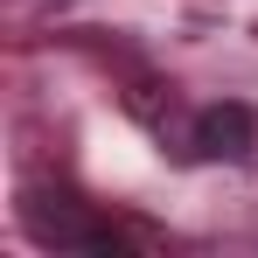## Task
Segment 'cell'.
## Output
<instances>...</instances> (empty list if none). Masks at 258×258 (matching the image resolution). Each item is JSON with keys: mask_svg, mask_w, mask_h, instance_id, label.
<instances>
[{"mask_svg": "<svg viewBox=\"0 0 258 258\" xmlns=\"http://www.w3.org/2000/svg\"><path fill=\"white\" fill-rule=\"evenodd\" d=\"M251 147H258L251 105L223 98V105H203V112H196V154H203V161H244Z\"/></svg>", "mask_w": 258, "mask_h": 258, "instance_id": "obj_1", "label": "cell"}]
</instances>
